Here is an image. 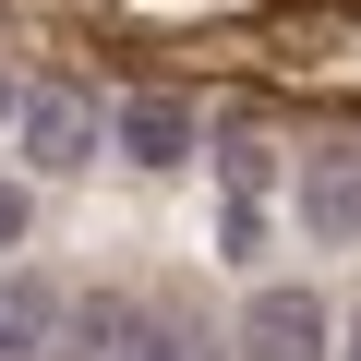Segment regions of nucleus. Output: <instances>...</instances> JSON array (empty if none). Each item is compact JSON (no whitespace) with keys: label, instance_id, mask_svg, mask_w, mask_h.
<instances>
[{"label":"nucleus","instance_id":"7ed1b4c3","mask_svg":"<svg viewBox=\"0 0 361 361\" xmlns=\"http://www.w3.org/2000/svg\"><path fill=\"white\" fill-rule=\"evenodd\" d=\"M241 361H325V289H253Z\"/></svg>","mask_w":361,"mask_h":361},{"label":"nucleus","instance_id":"6e6552de","mask_svg":"<svg viewBox=\"0 0 361 361\" xmlns=\"http://www.w3.org/2000/svg\"><path fill=\"white\" fill-rule=\"evenodd\" d=\"M217 169H229V193H241V205H265V180H277V145H265V133H229V145H217Z\"/></svg>","mask_w":361,"mask_h":361},{"label":"nucleus","instance_id":"9b49d317","mask_svg":"<svg viewBox=\"0 0 361 361\" xmlns=\"http://www.w3.org/2000/svg\"><path fill=\"white\" fill-rule=\"evenodd\" d=\"M349 361H361V301H349Z\"/></svg>","mask_w":361,"mask_h":361},{"label":"nucleus","instance_id":"0eeeda50","mask_svg":"<svg viewBox=\"0 0 361 361\" xmlns=\"http://www.w3.org/2000/svg\"><path fill=\"white\" fill-rule=\"evenodd\" d=\"M145 361H229V337L205 325V301H157L145 313Z\"/></svg>","mask_w":361,"mask_h":361},{"label":"nucleus","instance_id":"f257e3e1","mask_svg":"<svg viewBox=\"0 0 361 361\" xmlns=\"http://www.w3.org/2000/svg\"><path fill=\"white\" fill-rule=\"evenodd\" d=\"M301 229L313 241H361V133H313L301 145Z\"/></svg>","mask_w":361,"mask_h":361},{"label":"nucleus","instance_id":"f03ea898","mask_svg":"<svg viewBox=\"0 0 361 361\" xmlns=\"http://www.w3.org/2000/svg\"><path fill=\"white\" fill-rule=\"evenodd\" d=\"M0 361H73V289L49 277H0Z\"/></svg>","mask_w":361,"mask_h":361},{"label":"nucleus","instance_id":"423d86ee","mask_svg":"<svg viewBox=\"0 0 361 361\" xmlns=\"http://www.w3.org/2000/svg\"><path fill=\"white\" fill-rule=\"evenodd\" d=\"M121 157L133 169H180V157H193V109H180V97H133L121 109Z\"/></svg>","mask_w":361,"mask_h":361},{"label":"nucleus","instance_id":"20e7f679","mask_svg":"<svg viewBox=\"0 0 361 361\" xmlns=\"http://www.w3.org/2000/svg\"><path fill=\"white\" fill-rule=\"evenodd\" d=\"M25 157H37V169H85V157H97V109H85L73 85H37V97H25Z\"/></svg>","mask_w":361,"mask_h":361},{"label":"nucleus","instance_id":"39448f33","mask_svg":"<svg viewBox=\"0 0 361 361\" xmlns=\"http://www.w3.org/2000/svg\"><path fill=\"white\" fill-rule=\"evenodd\" d=\"M145 313L157 301H133V289H85L73 301V361H145Z\"/></svg>","mask_w":361,"mask_h":361},{"label":"nucleus","instance_id":"1a4fd4ad","mask_svg":"<svg viewBox=\"0 0 361 361\" xmlns=\"http://www.w3.org/2000/svg\"><path fill=\"white\" fill-rule=\"evenodd\" d=\"M25 217H37V205L13 193V180H0V253H13V241H25Z\"/></svg>","mask_w":361,"mask_h":361},{"label":"nucleus","instance_id":"9d476101","mask_svg":"<svg viewBox=\"0 0 361 361\" xmlns=\"http://www.w3.org/2000/svg\"><path fill=\"white\" fill-rule=\"evenodd\" d=\"M13 109H25V85H13V73H0V121H13Z\"/></svg>","mask_w":361,"mask_h":361}]
</instances>
